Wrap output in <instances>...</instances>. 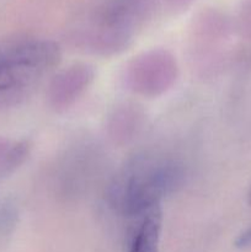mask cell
Here are the masks:
<instances>
[{
    "label": "cell",
    "mask_w": 251,
    "mask_h": 252,
    "mask_svg": "<svg viewBox=\"0 0 251 252\" xmlns=\"http://www.w3.org/2000/svg\"><path fill=\"white\" fill-rule=\"evenodd\" d=\"M182 176V169L172 160L139 157L116 177L108 199L120 213L135 219L161 206L162 198L175 191Z\"/></svg>",
    "instance_id": "6da1fadb"
},
{
    "label": "cell",
    "mask_w": 251,
    "mask_h": 252,
    "mask_svg": "<svg viewBox=\"0 0 251 252\" xmlns=\"http://www.w3.org/2000/svg\"><path fill=\"white\" fill-rule=\"evenodd\" d=\"M59 62L58 44L47 39H27L0 48V100L26 94Z\"/></svg>",
    "instance_id": "7a4b0ae2"
},
{
    "label": "cell",
    "mask_w": 251,
    "mask_h": 252,
    "mask_svg": "<svg viewBox=\"0 0 251 252\" xmlns=\"http://www.w3.org/2000/svg\"><path fill=\"white\" fill-rule=\"evenodd\" d=\"M132 79L134 90L157 95L169 88L176 76V64L166 52L157 51L144 54L133 63Z\"/></svg>",
    "instance_id": "3957f363"
},
{
    "label": "cell",
    "mask_w": 251,
    "mask_h": 252,
    "mask_svg": "<svg viewBox=\"0 0 251 252\" xmlns=\"http://www.w3.org/2000/svg\"><path fill=\"white\" fill-rule=\"evenodd\" d=\"M94 78V70L85 64L65 69L51 84L49 98L56 108H66L84 93Z\"/></svg>",
    "instance_id": "277c9868"
},
{
    "label": "cell",
    "mask_w": 251,
    "mask_h": 252,
    "mask_svg": "<svg viewBox=\"0 0 251 252\" xmlns=\"http://www.w3.org/2000/svg\"><path fill=\"white\" fill-rule=\"evenodd\" d=\"M128 252H159L162 228L161 206L150 209L143 216L132 219Z\"/></svg>",
    "instance_id": "5b68a950"
},
{
    "label": "cell",
    "mask_w": 251,
    "mask_h": 252,
    "mask_svg": "<svg viewBox=\"0 0 251 252\" xmlns=\"http://www.w3.org/2000/svg\"><path fill=\"white\" fill-rule=\"evenodd\" d=\"M235 246L239 249H245L251 246V226L240 234L235 240Z\"/></svg>",
    "instance_id": "8992f818"
},
{
    "label": "cell",
    "mask_w": 251,
    "mask_h": 252,
    "mask_svg": "<svg viewBox=\"0 0 251 252\" xmlns=\"http://www.w3.org/2000/svg\"><path fill=\"white\" fill-rule=\"evenodd\" d=\"M189 0H171V2L172 4L175 5V6H179V5H185V4H187V2H188Z\"/></svg>",
    "instance_id": "52a82bcc"
},
{
    "label": "cell",
    "mask_w": 251,
    "mask_h": 252,
    "mask_svg": "<svg viewBox=\"0 0 251 252\" xmlns=\"http://www.w3.org/2000/svg\"><path fill=\"white\" fill-rule=\"evenodd\" d=\"M248 202H249V204L251 206V189H250V191H249V194H248Z\"/></svg>",
    "instance_id": "ba28073f"
}]
</instances>
